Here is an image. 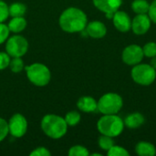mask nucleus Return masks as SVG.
Returning a JSON list of instances; mask_svg holds the SVG:
<instances>
[{"label": "nucleus", "instance_id": "obj_30", "mask_svg": "<svg viewBox=\"0 0 156 156\" xmlns=\"http://www.w3.org/2000/svg\"><path fill=\"white\" fill-rule=\"evenodd\" d=\"M50 154V152L45 147H37L30 153L31 156H49Z\"/></svg>", "mask_w": 156, "mask_h": 156}, {"label": "nucleus", "instance_id": "obj_16", "mask_svg": "<svg viewBox=\"0 0 156 156\" xmlns=\"http://www.w3.org/2000/svg\"><path fill=\"white\" fill-rule=\"evenodd\" d=\"M135 152L140 156H154L156 154L154 145L148 142H139L135 146Z\"/></svg>", "mask_w": 156, "mask_h": 156}, {"label": "nucleus", "instance_id": "obj_7", "mask_svg": "<svg viewBox=\"0 0 156 156\" xmlns=\"http://www.w3.org/2000/svg\"><path fill=\"white\" fill-rule=\"evenodd\" d=\"M28 49L27 40L19 35H16L7 39L5 45L6 53L12 58H21L23 57Z\"/></svg>", "mask_w": 156, "mask_h": 156}, {"label": "nucleus", "instance_id": "obj_5", "mask_svg": "<svg viewBox=\"0 0 156 156\" xmlns=\"http://www.w3.org/2000/svg\"><path fill=\"white\" fill-rule=\"evenodd\" d=\"M122 98L113 92L102 95L98 101V111L102 114H117L122 108Z\"/></svg>", "mask_w": 156, "mask_h": 156}, {"label": "nucleus", "instance_id": "obj_2", "mask_svg": "<svg viewBox=\"0 0 156 156\" xmlns=\"http://www.w3.org/2000/svg\"><path fill=\"white\" fill-rule=\"evenodd\" d=\"M41 129L49 138L59 139L67 133L68 124L64 118L55 114H48L41 121Z\"/></svg>", "mask_w": 156, "mask_h": 156}, {"label": "nucleus", "instance_id": "obj_12", "mask_svg": "<svg viewBox=\"0 0 156 156\" xmlns=\"http://www.w3.org/2000/svg\"><path fill=\"white\" fill-rule=\"evenodd\" d=\"M112 19L113 20L114 27L120 32H122V33L128 32L132 27V20L129 15L124 11H121V10L116 11L113 14V16Z\"/></svg>", "mask_w": 156, "mask_h": 156}, {"label": "nucleus", "instance_id": "obj_8", "mask_svg": "<svg viewBox=\"0 0 156 156\" xmlns=\"http://www.w3.org/2000/svg\"><path fill=\"white\" fill-rule=\"evenodd\" d=\"M144 57L143 48L139 45H129L127 46L122 54V61L130 66H134L142 62L143 58Z\"/></svg>", "mask_w": 156, "mask_h": 156}, {"label": "nucleus", "instance_id": "obj_3", "mask_svg": "<svg viewBox=\"0 0 156 156\" xmlns=\"http://www.w3.org/2000/svg\"><path fill=\"white\" fill-rule=\"evenodd\" d=\"M97 128L101 134L114 138L122 133L124 122L117 114H103L97 122Z\"/></svg>", "mask_w": 156, "mask_h": 156}, {"label": "nucleus", "instance_id": "obj_27", "mask_svg": "<svg viewBox=\"0 0 156 156\" xmlns=\"http://www.w3.org/2000/svg\"><path fill=\"white\" fill-rule=\"evenodd\" d=\"M9 16L8 5L2 0H0V23H3L7 19Z\"/></svg>", "mask_w": 156, "mask_h": 156}, {"label": "nucleus", "instance_id": "obj_29", "mask_svg": "<svg viewBox=\"0 0 156 156\" xmlns=\"http://www.w3.org/2000/svg\"><path fill=\"white\" fill-rule=\"evenodd\" d=\"M9 28L7 27V25H5L4 23H0V44L4 43L8 36H9Z\"/></svg>", "mask_w": 156, "mask_h": 156}, {"label": "nucleus", "instance_id": "obj_9", "mask_svg": "<svg viewBox=\"0 0 156 156\" xmlns=\"http://www.w3.org/2000/svg\"><path fill=\"white\" fill-rule=\"evenodd\" d=\"M8 130L11 135L16 138L24 136L27 131V119L20 113L14 114L8 122Z\"/></svg>", "mask_w": 156, "mask_h": 156}, {"label": "nucleus", "instance_id": "obj_25", "mask_svg": "<svg viewBox=\"0 0 156 156\" xmlns=\"http://www.w3.org/2000/svg\"><path fill=\"white\" fill-rule=\"evenodd\" d=\"M143 51L145 57L153 58L156 56V43L155 42H148L143 47Z\"/></svg>", "mask_w": 156, "mask_h": 156}, {"label": "nucleus", "instance_id": "obj_26", "mask_svg": "<svg viewBox=\"0 0 156 156\" xmlns=\"http://www.w3.org/2000/svg\"><path fill=\"white\" fill-rule=\"evenodd\" d=\"M8 133H9V130H8L7 122L5 119L0 118V143L7 136Z\"/></svg>", "mask_w": 156, "mask_h": 156}, {"label": "nucleus", "instance_id": "obj_13", "mask_svg": "<svg viewBox=\"0 0 156 156\" xmlns=\"http://www.w3.org/2000/svg\"><path fill=\"white\" fill-rule=\"evenodd\" d=\"M85 29L88 36L93 38H102L107 34V27L101 21H91L88 23Z\"/></svg>", "mask_w": 156, "mask_h": 156}, {"label": "nucleus", "instance_id": "obj_14", "mask_svg": "<svg viewBox=\"0 0 156 156\" xmlns=\"http://www.w3.org/2000/svg\"><path fill=\"white\" fill-rule=\"evenodd\" d=\"M77 107L83 112H94L98 111V101L90 96H83L79 99Z\"/></svg>", "mask_w": 156, "mask_h": 156}, {"label": "nucleus", "instance_id": "obj_4", "mask_svg": "<svg viewBox=\"0 0 156 156\" xmlns=\"http://www.w3.org/2000/svg\"><path fill=\"white\" fill-rule=\"evenodd\" d=\"M25 69L27 79L34 85L37 87H44L49 83L51 73L46 65L41 63H34Z\"/></svg>", "mask_w": 156, "mask_h": 156}, {"label": "nucleus", "instance_id": "obj_17", "mask_svg": "<svg viewBox=\"0 0 156 156\" xmlns=\"http://www.w3.org/2000/svg\"><path fill=\"white\" fill-rule=\"evenodd\" d=\"M9 30L14 33H20L22 32L26 27H27V20L23 16H17V17H13L8 25H7Z\"/></svg>", "mask_w": 156, "mask_h": 156}, {"label": "nucleus", "instance_id": "obj_1", "mask_svg": "<svg viewBox=\"0 0 156 156\" xmlns=\"http://www.w3.org/2000/svg\"><path fill=\"white\" fill-rule=\"evenodd\" d=\"M58 22L63 31L68 33H77L85 29L88 24V19L86 14L81 9L69 7L62 12Z\"/></svg>", "mask_w": 156, "mask_h": 156}, {"label": "nucleus", "instance_id": "obj_15", "mask_svg": "<svg viewBox=\"0 0 156 156\" xmlns=\"http://www.w3.org/2000/svg\"><path fill=\"white\" fill-rule=\"evenodd\" d=\"M145 122L144 116L140 112H133L129 114L123 121L124 126L129 129H137L141 127Z\"/></svg>", "mask_w": 156, "mask_h": 156}, {"label": "nucleus", "instance_id": "obj_31", "mask_svg": "<svg viewBox=\"0 0 156 156\" xmlns=\"http://www.w3.org/2000/svg\"><path fill=\"white\" fill-rule=\"evenodd\" d=\"M148 16H149L150 19L152 20V22L156 24V0H154L151 3L150 8L148 11Z\"/></svg>", "mask_w": 156, "mask_h": 156}, {"label": "nucleus", "instance_id": "obj_23", "mask_svg": "<svg viewBox=\"0 0 156 156\" xmlns=\"http://www.w3.org/2000/svg\"><path fill=\"white\" fill-rule=\"evenodd\" d=\"M107 154L109 156H129L130 154L129 152L122 147V146H119V145H113L109 151H107Z\"/></svg>", "mask_w": 156, "mask_h": 156}, {"label": "nucleus", "instance_id": "obj_20", "mask_svg": "<svg viewBox=\"0 0 156 156\" xmlns=\"http://www.w3.org/2000/svg\"><path fill=\"white\" fill-rule=\"evenodd\" d=\"M98 144H99V146L101 148V150L109 151L114 145V141L112 137L101 134V136L98 140Z\"/></svg>", "mask_w": 156, "mask_h": 156}, {"label": "nucleus", "instance_id": "obj_11", "mask_svg": "<svg viewBox=\"0 0 156 156\" xmlns=\"http://www.w3.org/2000/svg\"><path fill=\"white\" fill-rule=\"evenodd\" d=\"M93 5L100 11L103 12L108 18H112L113 14L119 10L122 0H92Z\"/></svg>", "mask_w": 156, "mask_h": 156}, {"label": "nucleus", "instance_id": "obj_28", "mask_svg": "<svg viewBox=\"0 0 156 156\" xmlns=\"http://www.w3.org/2000/svg\"><path fill=\"white\" fill-rule=\"evenodd\" d=\"M10 56L5 52H0V70L6 69L10 63Z\"/></svg>", "mask_w": 156, "mask_h": 156}, {"label": "nucleus", "instance_id": "obj_22", "mask_svg": "<svg viewBox=\"0 0 156 156\" xmlns=\"http://www.w3.org/2000/svg\"><path fill=\"white\" fill-rule=\"evenodd\" d=\"M90 154L88 149L81 145H75L72 146L69 151V156H88Z\"/></svg>", "mask_w": 156, "mask_h": 156}, {"label": "nucleus", "instance_id": "obj_24", "mask_svg": "<svg viewBox=\"0 0 156 156\" xmlns=\"http://www.w3.org/2000/svg\"><path fill=\"white\" fill-rule=\"evenodd\" d=\"M9 67L12 72L18 73L23 70L24 69V62L21 59V58H13L12 60H10Z\"/></svg>", "mask_w": 156, "mask_h": 156}, {"label": "nucleus", "instance_id": "obj_32", "mask_svg": "<svg viewBox=\"0 0 156 156\" xmlns=\"http://www.w3.org/2000/svg\"><path fill=\"white\" fill-rule=\"evenodd\" d=\"M150 65H151L154 69H156V56L152 58V60H151V62H150Z\"/></svg>", "mask_w": 156, "mask_h": 156}, {"label": "nucleus", "instance_id": "obj_21", "mask_svg": "<svg viewBox=\"0 0 156 156\" xmlns=\"http://www.w3.org/2000/svg\"><path fill=\"white\" fill-rule=\"evenodd\" d=\"M65 121L68 124V126H75L77 125L80 122V114L76 112V111H71V112H69L66 116H65Z\"/></svg>", "mask_w": 156, "mask_h": 156}, {"label": "nucleus", "instance_id": "obj_19", "mask_svg": "<svg viewBox=\"0 0 156 156\" xmlns=\"http://www.w3.org/2000/svg\"><path fill=\"white\" fill-rule=\"evenodd\" d=\"M9 16L12 17H17V16H24V15L27 12V6L19 2L13 3L10 6H8Z\"/></svg>", "mask_w": 156, "mask_h": 156}, {"label": "nucleus", "instance_id": "obj_18", "mask_svg": "<svg viewBox=\"0 0 156 156\" xmlns=\"http://www.w3.org/2000/svg\"><path fill=\"white\" fill-rule=\"evenodd\" d=\"M150 4L147 0H133L132 3V9L134 13L148 14Z\"/></svg>", "mask_w": 156, "mask_h": 156}, {"label": "nucleus", "instance_id": "obj_10", "mask_svg": "<svg viewBox=\"0 0 156 156\" xmlns=\"http://www.w3.org/2000/svg\"><path fill=\"white\" fill-rule=\"evenodd\" d=\"M152 20L150 19L148 14H138L132 20L131 29L135 35H144L151 28Z\"/></svg>", "mask_w": 156, "mask_h": 156}, {"label": "nucleus", "instance_id": "obj_6", "mask_svg": "<svg viewBox=\"0 0 156 156\" xmlns=\"http://www.w3.org/2000/svg\"><path fill=\"white\" fill-rule=\"evenodd\" d=\"M131 75L135 83L142 86H149L155 80L156 69L150 64L139 63L133 66Z\"/></svg>", "mask_w": 156, "mask_h": 156}]
</instances>
